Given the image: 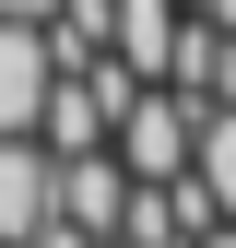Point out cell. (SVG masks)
<instances>
[{"instance_id": "1", "label": "cell", "mask_w": 236, "mask_h": 248, "mask_svg": "<svg viewBox=\"0 0 236 248\" xmlns=\"http://www.w3.org/2000/svg\"><path fill=\"white\" fill-rule=\"evenodd\" d=\"M189 130H201V95H177V83H130L106 154H118L130 177H189Z\"/></svg>"}, {"instance_id": "2", "label": "cell", "mask_w": 236, "mask_h": 248, "mask_svg": "<svg viewBox=\"0 0 236 248\" xmlns=\"http://www.w3.org/2000/svg\"><path fill=\"white\" fill-rule=\"evenodd\" d=\"M47 166H59V177H47V213L106 248V236H118V201H130V166H118L106 142H95V154H47Z\"/></svg>"}, {"instance_id": "3", "label": "cell", "mask_w": 236, "mask_h": 248, "mask_svg": "<svg viewBox=\"0 0 236 248\" xmlns=\"http://www.w3.org/2000/svg\"><path fill=\"white\" fill-rule=\"evenodd\" d=\"M47 142L36 130H0V248H24V236H36L47 225Z\"/></svg>"}, {"instance_id": "4", "label": "cell", "mask_w": 236, "mask_h": 248, "mask_svg": "<svg viewBox=\"0 0 236 248\" xmlns=\"http://www.w3.org/2000/svg\"><path fill=\"white\" fill-rule=\"evenodd\" d=\"M47 36L36 24H0V130H36V107H47Z\"/></svg>"}, {"instance_id": "5", "label": "cell", "mask_w": 236, "mask_h": 248, "mask_svg": "<svg viewBox=\"0 0 236 248\" xmlns=\"http://www.w3.org/2000/svg\"><path fill=\"white\" fill-rule=\"evenodd\" d=\"M189 177H201V201H213V225H236V107H201V130H189Z\"/></svg>"}, {"instance_id": "6", "label": "cell", "mask_w": 236, "mask_h": 248, "mask_svg": "<svg viewBox=\"0 0 236 248\" xmlns=\"http://www.w3.org/2000/svg\"><path fill=\"white\" fill-rule=\"evenodd\" d=\"M201 107H236V36H213V71H201Z\"/></svg>"}, {"instance_id": "7", "label": "cell", "mask_w": 236, "mask_h": 248, "mask_svg": "<svg viewBox=\"0 0 236 248\" xmlns=\"http://www.w3.org/2000/svg\"><path fill=\"white\" fill-rule=\"evenodd\" d=\"M59 12V0H0V24H47Z\"/></svg>"}, {"instance_id": "8", "label": "cell", "mask_w": 236, "mask_h": 248, "mask_svg": "<svg viewBox=\"0 0 236 248\" xmlns=\"http://www.w3.org/2000/svg\"><path fill=\"white\" fill-rule=\"evenodd\" d=\"M189 12H201V24H213V36H236V0H189Z\"/></svg>"}, {"instance_id": "9", "label": "cell", "mask_w": 236, "mask_h": 248, "mask_svg": "<svg viewBox=\"0 0 236 248\" xmlns=\"http://www.w3.org/2000/svg\"><path fill=\"white\" fill-rule=\"evenodd\" d=\"M189 248H236V225H201V236H189Z\"/></svg>"}]
</instances>
